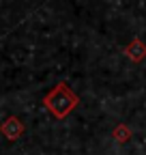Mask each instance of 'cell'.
Wrapping results in <instances>:
<instances>
[{"instance_id": "4", "label": "cell", "mask_w": 146, "mask_h": 155, "mask_svg": "<svg viewBox=\"0 0 146 155\" xmlns=\"http://www.w3.org/2000/svg\"><path fill=\"white\" fill-rule=\"evenodd\" d=\"M131 136H133V131H131V127L127 125V123H118L114 129H112V138L118 142V144H127L131 140Z\"/></svg>"}, {"instance_id": "1", "label": "cell", "mask_w": 146, "mask_h": 155, "mask_svg": "<svg viewBox=\"0 0 146 155\" xmlns=\"http://www.w3.org/2000/svg\"><path fill=\"white\" fill-rule=\"evenodd\" d=\"M43 106L54 119L62 121L80 106V97L75 95V91H73L67 82H58L43 97Z\"/></svg>"}, {"instance_id": "2", "label": "cell", "mask_w": 146, "mask_h": 155, "mask_svg": "<svg viewBox=\"0 0 146 155\" xmlns=\"http://www.w3.org/2000/svg\"><path fill=\"white\" fill-rule=\"evenodd\" d=\"M24 131H26V125H24V121L20 119V116H7V119L0 123V134H2L7 140H11V142L20 140L24 136Z\"/></svg>"}, {"instance_id": "3", "label": "cell", "mask_w": 146, "mask_h": 155, "mask_svg": "<svg viewBox=\"0 0 146 155\" xmlns=\"http://www.w3.org/2000/svg\"><path fill=\"white\" fill-rule=\"evenodd\" d=\"M122 54L129 58L131 63H142L144 58H146V43L142 41L140 37H135L131 43H127V45L122 48Z\"/></svg>"}]
</instances>
